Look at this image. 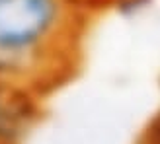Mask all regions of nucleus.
<instances>
[{
    "label": "nucleus",
    "mask_w": 160,
    "mask_h": 144,
    "mask_svg": "<svg viewBox=\"0 0 160 144\" xmlns=\"http://www.w3.org/2000/svg\"><path fill=\"white\" fill-rule=\"evenodd\" d=\"M78 6L76 0H0V82L23 88L49 78L72 51Z\"/></svg>",
    "instance_id": "nucleus-1"
},
{
    "label": "nucleus",
    "mask_w": 160,
    "mask_h": 144,
    "mask_svg": "<svg viewBox=\"0 0 160 144\" xmlns=\"http://www.w3.org/2000/svg\"><path fill=\"white\" fill-rule=\"evenodd\" d=\"M76 2H80V4H82V2H88V0H76Z\"/></svg>",
    "instance_id": "nucleus-2"
},
{
    "label": "nucleus",
    "mask_w": 160,
    "mask_h": 144,
    "mask_svg": "<svg viewBox=\"0 0 160 144\" xmlns=\"http://www.w3.org/2000/svg\"><path fill=\"white\" fill-rule=\"evenodd\" d=\"M158 144H160V140H158Z\"/></svg>",
    "instance_id": "nucleus-3"
}]
</instances>
